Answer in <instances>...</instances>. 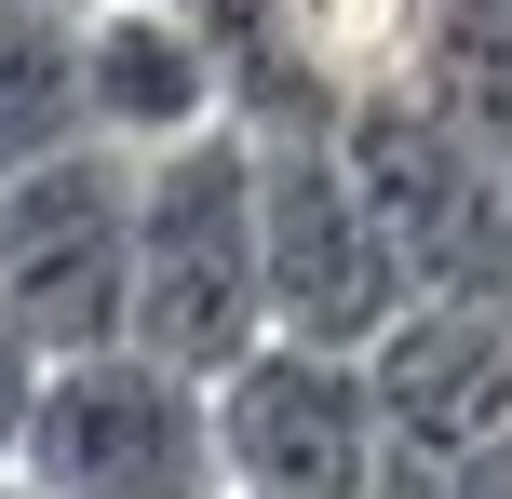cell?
I'll list each match as a JSON object with an SVG mask.
<instances>
[{
	"label": "cell",
	"instance_id": "cell-1",
	"mask_svg": "<svg viewBox=\"0 0 512 499\" xmlns=\"http://www.w3.org/2000/svg\"><path fill=\"white\" fill-rule=\"evenodd\" d=\"M135 338L216 378L270 338V243H256V122L176 135L135 162Z\"/></svg>",
	"mask_w": 512,
	"mask_h": 499
},
{
	"label": "cell",
	"instance_id": "cell-2",
	"mask_svg": "<svg viewBox=\"0 0 512 499\" xmlns=\"http://www.w3.org/2000/svg\"><path fill=\"white\" fill-rule=\"evenodd\" d=\"M337 162L378 203L418 297H512V176L445 95H418L405 68H364L337 95Z\"/></svg>",
	"mask_w": 512,
	"mask_h": 499
},
{
	"label": "cell",
	"instance_id": "cell-3",
	"mask_svg": "<svg viewBox=\"0 0 512 499\" xmlns=\"http://www.w3.org/2000/svg\"><path fill=\"white\" fill-rule=\"evenodd\" d=\"M14 473L41 499H216V405H203V378L162 365L149 338L54 351Z\"/></svg>",
	"mask_w": 512,
	"mask_h": 499
},
{
	"label": "cell",
	"instance_id": "cell-4",
	"mask_svg": "<svg viewBox=\"0 0 512 499\" xmlns=\"http://www.w3.org/2000/svg\"><path fill=\"white\" fill-rule=\"evenodd\" d=\"M256 243H270V324L283 338L364 351L418 297L391 230H378V203L337 162V108L324 122H256Z\"/></svg>",
	"mask_w": 512,
	"mask_h": 499
},
{
	"label": "cell",
	"instance_id": "cell-5",
	"mask_svg": "<svg viewBox=\"0 0 512 499\" xmlns=\"http://www.w3.org/2000/svg\"><path fill=\"white\" fill-rule=\"evenodd\" d=\"M0 311L41 351H108L135 338V149H81L0 176Z\"/></svg>",
	"mask_w": 512,
	"mask_h": 499
},
{
	"label": "cell",
	"instance_id": "cell-6",
	"mask_svg": "<svg viewBox=\"0 0 512 499\" xmlns=\"http://www.w3.org/2000/svg\"><path fill=\"white\" fill-rule=\"evenodd\" d=\"M203 405H216V486L230 499H378V378H364V351L270 324L243 365L203 378Z\"/></svg>",
	"mask_w": 512,
	"mask_h": 499
},
{
	"label": "cell",
	"instance_id": "cell-7",
	"mask_svg": "<svg viewBox=\"0 0 512 499\" xmlns=\"http://www.w3.org/2000/svg\"><path fill=\"white\" fill-rule=\"evenodd\" d=\"M378 378V499H432L486 432H512V297H405L364 338Z\"/></svg>",
	"mask_w": 512,
	"mask_h": 499
},
{
	"label": "cell",
	"instance_id": "cell-8",
	"mask_svg": "<svg viewBox=\"0 0 512 499\" xmlns=\"http://www.w3.org/2000/svg\"><path fill=\"white\" fill-rule=\"evenodd\" d=\"M81 95H95L108 149H176V135L230 122V41L176 0H95L81 14Z\"/></svg>",
	"mask_w": 512,
	"mask_h": 499
},
{
	"label": "cell",
	"instance_id": "cell-9",
	"mask_svg": "<svg viewBox=\"0 0 512 499\" xmlns=\"http://www.w3.org/2000/svg\"><path fill=\"white\" fill-rule=\"evenodd\" d=\"M81 135H95V95H81V14L0 0V176L81 149Z\"/></svg>",
	"mask_w": 512,
	"mask_h": 499
},
{
	"label": "cell",
	"instance_id": "cell-10",
	"mask_svg": "<svg viewBox=\"0 0 512 499\" xmlns=\"http://www.w3.org/2000/svg\"><path fill=\"white\" fill-rule=\"evenodd\" d=\"M41 365H54V351H41V338H27V324H14V311H0V459H14V446H27V405H41Z\"/></svg>",
	"mask_w": 512,
	"mask_h": 499
},
{
	"label": "cell",
	"instance_id": "cell-11",
	"mask_svg": "<svg viewBox=\"0 0 512 499\" xmlns=\"http://www.w3.org/2000/svg\"><path fill=\"white\" fill-rule=\"evenodd\" d=\"M432 499H512V432H486V446L459 459V473H445Z\"/></svg>",
	"mask_w": 512,
	"mask_h": 499
},
{
	"label": "cell",
	"instance_id": "cell-12",
	"mask_svg": "<svg viewBox=\"0 0 512 499\" xmlns=\"http://www.w3.org/2000/svg\"><path fill=\"white\" fill-rule=\"evenodd\" d=\"M0 499H41V486H27V473H14V459H0Z\"/></svg>",
	"mask_w": 512,
	"mask_h": 499
},
{
	"label": "cell",
	"instance_id": "cell-13",
	"mask_svg": "<svg viewBox=\"0 0 512 499\" xmlns=\"http://www.w3.org/2000/svg\"><path fill=\"white\" fill-rule=\"evenodd\" d=\"M41 14H95V0H41Z\"/></svg>",
	"mask_w": 512,
	"mask_h": 499
},
{
	"label": "cell",
	"instance_id": "cell-14",
	"mask_svg": "<svg viewBox=\"0 0 512 499\" xmlns=\"http://www.w3.org/2000/svg\"><path fill=\"white\" fill-rule=\"evenodd\" d=\"M216 499H230V486H216Z\"/></svg>",
	"mask_w": 512,
	"mask_h": 499
}]
</instances>
